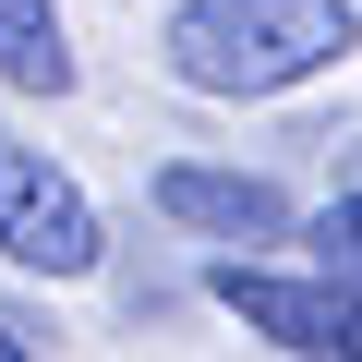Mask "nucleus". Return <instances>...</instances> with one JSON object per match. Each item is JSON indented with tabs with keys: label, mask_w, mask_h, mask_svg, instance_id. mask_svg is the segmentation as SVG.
Instances as JSON below:
<instances>
[{
	"label": "nucleus",
	"mask_w": 362,
	"mask_h": 362,
	"mask_svg": "<svg viewBox=\"0 0 362 362\" xmlns=\"http://www.w3.org/2000/svg\"><path fill=\"white\" fill-rule=\"evenodd\" d=\"M157 49L194 97H290L362 49V13L350 0H181Z\"/></svg>",
	"instance_id": "f257e3e1"
},
{
	"label": "nucleus",
	"mask_w": 362,
	"mask_h": 362,
	"mask_svg": "<svg viewBox=\"0 0 362 362\" xmlns=\"http://www.w3.org/2000/svg\"><path fill=\"white\" fill-rule=\"evenodd\" d=\"M0 254L37 266V278H85L97 266V206H85V181L49 169L37 145L0 133Z\"/></svg>",
	"instance_id": "f03ea898"
},
{
	"label": "nucleus",
	"mask_w": 362,
	"mask_h": 362,
	"mask_svg": "<svg viewBox=\"0 0 362 362\" xmlns=\"http://www.w3.org/2000/svg\"><path fill=\"white\" fill-rule=\"evenodd\" d=\"M218 302L254 326V338H278V350H350L362 362V290L326 266V278H278V266H218Z\"/></svg>",
	"instance_id": "7ed1b4c3"
},
{
	"label": "nucleus",
	"mask_w": 362,
	"mask_h": 362,
	"mask_svg": "<svg viewBox=\"0 0 362 362\" xmlns=\"http://www.w3.org/2000/svg\"><path fill=\"white\" fill-rule=\"evenodd\" d=\"M157 206L181 230H218V242H290V194L254 169H206V157H169L157 169Z\"/></svg>",
	"instance_id": "20e7f679"
},
{
	"label": "nucleus",
	"mask_w": 362,
	"mask_h": 362,
	"mask_svg": "<svg viewBox=\"0 0 362 362\" xmlns=\"http://www.w3.org/2000/svg\"><path fill=\"white\" fill-rule=\"evenodd\" d=\"M0 73L25 97H61L73 85V49H61V13L49 0H0Z\"/></svg>",
	"instance_id": "39448f33"
},
{
	"label": "nucleus",
	"mask_w": 362,
	"mask_h": 362,
	"mask_svg": "<svg viewBox=\"0 0 362 362\" xmlns=\"http://www.w3.org/2000/svg\"><path fill=\"white\" fill-rule=\"evenodd\" d=\"M314 266H338V278L362 290V194H338V206L314 218Z\"/></svg>",
	"instance_id": "423d86ee"
},
{
	"label": "nucleus",
	"mask_w": 362,
	"mask_h": 362,
	"mask_svg": "<svg viewBox=\"0 0 362 362\" xmlns=\"http://www.w3.org/2000/svg\"><path fill=\"white\" fill-rule=\"evenodd\" d=\"M37 350H49V338H37L25 314H0V362H37Z\"/></svg>",
	"instance_id": "0eeeda50"
}]
</instances>
